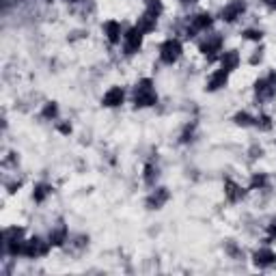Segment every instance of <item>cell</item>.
<instances>
[{
	"label": "cell",
	"instance_id": "obj_1",
	"mask_svg": "<svg viewBox=\"0 0 276 276\" xmlns=\"http://www.w3.org/2000/svg\"><path fill=\"white\" fill-rule=\"evenodd\" d=\"M158 104V95L153 89V80L151 78H143L138 80V85L134 89V106L136 108H149Z\"/></svg>",
	"mask_w": 276,
	"mask_h": 276
},
{
	"label": "cell",
	"instance_id": "obj_2",
	"mask_svg": "<svg viewBox=\"0 0 276 276\" xmlns=\"http://www.w3.org/2000/svg\"><path fill=\"white\" fill-rule=\"evenodd\" d=\"M162 3L160 0H149L147 3V9H145V13L138 17V24H136V29L141 31L143 35H147V33H151L153 29H155V24H158V17H160V13H162Z\"/></svg>",
	"mask_w": 276,
	"mask_h": 276
},
{
	"label": "cell",
	"instance_id": "obj_3",
	"mask_svg": "<svg viewBox=\"0 0 276 276\" xmlns=\"http://www.w3.org/2000/svg\"><path fill=\"white\" fill-rule=\"evenodd\" d=\"M50 242H43L41 237H33V240L29 242H24L22 246V255L24 257H29V259H37V257H45L50 251Z\"/></svg>",
	"mask_w": 276,
	"mask_h": 276
},
{
	"label": "cell",
	"instance_id": "obj_4",
	"mask_svg": "<svg viewBox=\"0 0 276 276\" xmlns=\"http://www.w3.org/2000/svg\"><path fill=\"white\" fill-rule=\"evenodd\" d=\"M181 43L177 39H169V41H164L162 43V48H160V59L162 63H167V65H173V63H177L179 57H181Z\"/></svg>",
	"mask_w": 276,
	"mask_h": 276
},
{
	"label": "cell",
	"instance_id": "obj_5",
	"mask_svg": "<svg viewBox=\"0 0 276 276\" xmlns=\"http://www.w3.org/2000/svg\"><path fill=\"white\" fill-rule=\"evenodd\" d=\"M255 93L259 99H265V97H272L276 93V76L272 73L270 78H263V80H257L255 85Z\"/></svg>",
	"mask_w": 276,
	"mask_h": 276
},
{
	"label": "cell",
	"instance_id": "obj_6",
	"mask_svg": "<svg viewBox=\"0 0 276 276\" xmlns=\"http://www.w3.org/2000/svg\"><path fill=\"white\" fill-rule=\"evenodd\" d=\"M244 11H246V3H244V0H233V3H229V5L223 9L220 17H223L225 22H235Z\"/></svg>",
	"mask_w": 276,
	"mask_h": 276
},
{
	"label": "cell",
	"instance_id": "obj_7",
	"mask_svg": "<svg viewBox=\"0 0 276 276\" xmlns=\"http://www.w3.org/2000/svg\"><path fill=\"white\" fill-rule=\"evenodd\" d=\"M141 45H143V33L134 26V29L125 33V54H136L141 50Z\"/></svg>",
	"mask_w": 276,
	"mask_h": 276
},
{
	"label": "cell",
	"instance_id": "obj_8",
	"mask_svg": "<svg viewBox=\"0 0 276 276\" xmlns=\"http://www.w3.org/2000/svg\"><path fill=\"white\" fill-rule=\"evenodd\" d=\"M123 99H125L123 89H121V87H113V89H110L108 93L102 97V104H104L106 108H117V106L123 104Z\"/></svg>",
	"mask_w": 276,
	"mask_h": 276
},
{
	"label": "cell",
	"instance_id": "obj_9",
	"mask_svg": "<svg viewBox=\"0 0 276 276\" xmlns=\"http://www.w3.org/2000/svg\"><path fill=\"white\" fill-rule=\"evenodd\" d=\"M169 199H171V192L167 188H158L155 192H151L149 199H147V207L149 209H160Z\"/></svg>",
	"mask_w": 276,
	"mask_h": 276
},
{
	"label": "cell",
	"instance_id": "obj_10",
	"mask_svg": "<svg viewBox=\"0 0 276 276\" xmlns=\"http://www.w3.org/2000/svg\"><path fill=\"white\" fill-rule=\"evenodd\" d=\"M220 48H223V37H220V35L209 37L207 41L201 43V52H203L205 57H209V59H214V54L220 52Z\"/></svg>",
	"mask_w": 276,
	"mask_h": 276
},
{
	"label": "cell",
	"instance_id": "obj_11",
	"mask_svg": "<svg viewBox=\"0 0 276 276\" xmlns=\"http://www.w3.org/2000/svg\"><path fill=\"white\" fill-rule=\"evenodd\" d=\"M253 261L257 268H268V265H272L276 261V255L270 251V248H261V251H257L253 255Z\"/></svg>",
	"mask_w": 276,
	"mask_h": 276
},
{
	"label": "cell",
	"instance_id": "obj_12",
	"mask_svg": "<svg viewBox=\"0 0 276 276\" xmlns=\"http://www.w3.org/2000/svg\"><path fill=\"white\" fill-rule=\"evenodd\" d=\"M211 15L209 13H199L192 17V22H190V31L188 33H197V31H207L209 26H211Z\"/></svg>",
	"mask_w": 276,
	"mask_h": 276
},
{
	"label": "cell",
	"instance_id": "obj_13",
	"mask_svg": "<svg viewBox=\"0 0 276 276\" xmlns=\"http://www.w3.org/2000/svg\"><path fill=\"white\" fill-rule=\"evenodd\" d=\"M227 82H229V71L227 69H220L216 73H211V78L207 82V91H218V89H223L227 87Z\"/></svg>",
	"mask_w": 276,
	"mask_h": 276
},
{
	"label": "cell",
	"instance_id": "obj_14",
	"mask_svg": "<svg viewBox=\"0 0 276 276\" xmlns=\"http://www.w3.org/2000/svg\"><path fill=\"white\" fill-rule=\"evenodd\" d=\"M225 195H227V199L231 201V203H237L242 197H244V190L237 186L235 181H231V179H227L225 181Z\"/></svg>",
	"mask_w": 276,
	"mask_h": 276
},
{
	"label": "cell",
	"instance_id": "obj_15",
	"mask_svg": "<svg viewBox=\"0 0 276 276\" xmlns=\"http://www.w3.org/2000/svg\"><path fill=\"white\" fill-rule=\"evenodd\" d=\"M220 63H223V69L233 71V69H237V65H240V54H237L235 50H229L220 57Z\"/></svg>",
	"mask_w": 276,
	"mask_h": 276
},
{
	"label": "cell",
	"instance_id": "obj_16",
	"mask_svg": "<svg viewBox=\"0 0 276 276\" xmlns=\"http://www.w3.org/2000/svg\"><path fill=\"white\" fill-rule=\"evenodd\" d=\"M104 33H106L110 43H119V41H121V26H119V22H115V20L106 22L104 24Z\"/></svg>",
	"mask_w": 276,
	"mask_h": 276
},
{
	"label": "cell",
	"instance_id": "obj_17",
	"mask_svg": "<svg viewBox=\"0 0 276 276\" xmlns=\"http://www.w3.org/2000/svg\"><path fill=\"white\" fill-rule=\"evenodd\" d=\"M52 190H54V188L48 186V183H37V186H35V192H33L35 203H43V201L52 195Z\"/></svg>",
	"mask_w": 276,
	"mask_h": 276
},
{
	"label": "cell",
	"instance_id": "obj_18",
	"mask_svg": "<svg viewBox=\"0 0 276 276\" xmlns=\"http://www.w3.org/2000/svg\"><path fill=\"white\" fill-rule=\"evenodd\" d=\"M65 242H67V229L63 227V225H59V227L50 233V244H52V246H63Z\"/></svg>",
	"mask_w": 276,
	"mask_h": 276
},
{
	"label": "cell",
	"instance_id": "obj_19",
	"mask_svg": "<svg viewBox=\"0 0 276 276\" xmlns=\"http://www.w3.org/2000/svg\"><path fill=\"white\" fill-rule=\"evenodd\" d=\"M155 177H158V169H155L153 164H147V167H145V183H147V186H153Z\"/></svg>",
	"mask_w": 276,
	"mask_h": 276
},
{
	"label": "cell",
	"instance_id": "obj_20",
	"mask_svg": "<svg viewBox=\"0 0 276 276\" xmlns=\"http://www.w3.org/2000/svg\"><path fill=\"white\" fill-rule=\"evenodd\" d=\"M233 121H235L237 125H244V127H246V125H253V123H255V119L248 115V113H237V115L233 117Z\"/></svg>",
	"mask_w": 276,
	"mask_h": 276
},
{
	"label": "cell",
	"instance_id": "obj_21",
	"mask_svg": "<svg viewBox=\"0 0 276 276\" xmlns=\"http://www.w3.org/2000/svg\"><path fill=\"white\" fill-rule=\"evenodd\" d=\"M43 119H57V115H59V106L54 104V102H50V104H45V108H43Z\"/></svg>",
	"mask_w": 276,
	"mask_h": 276
},
{
	"label": "cell",
	"instance_id": "obj_22",
	"mask_svg": "<svg viewBox=\"0 0 276 276\" xmlns=\"http://www.w3.org/2000/svg\"><path fill=\"white\" fill-rule=\"evenodd\" d=\"M255 125H259L261 130H270V127H272V123H270V117L261 115L259 119H255Z\"/></svg>",
	"mask_w": 276,
	"mask_h": 276
},
{
	"label": "cell",
	"instance_id": "obj_23",
	"mask_svg": "<svg viewBox=\"0 0 276 276\" xmlns=\"http://www.w3.org/2000/svg\"><path fill=\"white\" fill-rule=\"evenodd\" d=\"M244 37L246 39H251V41H261V37H263V33L261 31H244Z\"/></svg>",
	"mask_w": 276,
	"mask_h": 276
},
{
	"label": "cell",
	"instance_id": "obj_24",
	"mask_svg": "<svg viewBox=\"0 0 276 276\" xmlns=\"http://www.w3.org/2000/svg\"><path fill=\"white\" fill-rule=\"evenodd\" d=\"M265 183H268V179H265V175H255L251 186H253V188H263Z\"/></svg>",
	"mask_w": 276,
	"mask_h": 276
},
{
	"label": "cell",
	"instance_id": "obj_25",
	"mask_svg": "<svg viewBox=\"0 0 276 276\" xmlns=\"http://www.w3.org/2000/svg\"><path fill=\"white\" fill-rule=\"evenodd\" d=\"M192 127H195V125H188L186 127V132H183V136H181V143H188L190 138H192Z\"/></svg>",
	"mask_w": 276,
	"mask_h": 276
},
{
	"label": "cell",
	"instance_id": "obj_26",
	"mask_svg": "<svg viewBox=\"0 0 276 276\" xmlns=\"http://www.w3.org/2000/svg\"><path fill=\"white\" fill-rule=\"evenodd\" d=\"M268 233H270V237H276V220H274V223H270Z\"/></svg>",
	"mask_w": 276,
	"mask_h": 276
},
{
	"label": "cell",
	"instance_id": "obj_27",
	"mask_svg": "<svg viewBox=\"0 0 276 276\" xmlns=\"http://www.w3.org/2000/svg\"><path fill=\"white\" fill-rule=\"evenodd\" d=\"M59 130H61L63 134H69V132H71V127H69V125H61V127H59Z\"/></svg>",
	"mask_w": 276,
	"mask_h": 276
},
{
	"label": "cell",
	"instance_id": "obj_28",
	"mask_svg": "<svg viewBox=\"0 0 276 276\" xmlns=\"http://www.w3.org/2000/svg\"><path fill=\"white\" fill-rule=\"evenodd\" d=\"M183 3H197V0H183Z\"/></svg>",
	"mask_w": 276,
	"mask_h": 276
},
{
	"label": "cell",
	"instance_id": "obj_29",
	"mask_svg": "<svg viewBox=\"0 0 276 276\" xmlns=\"http://www.w3.org/2000/svg\"><path fill=\"white\" fill-rule=\"evenodd\" d=\"M69 3H76V0H69Z\"/></svg>",
	"mask_w": 276,
	"mask_h": 276
}]
</instances>
